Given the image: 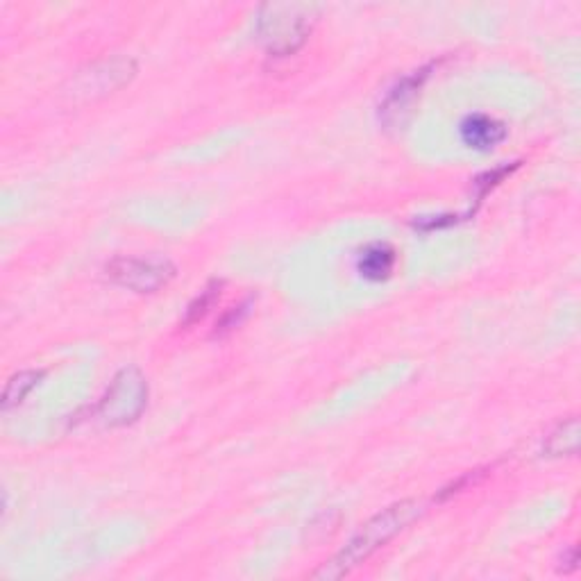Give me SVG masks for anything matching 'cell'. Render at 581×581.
Segmentation results:
<instances>
[{"label":"cell","instance_id":"cell-8","mask_svg":"<svg viewBox=\"0 0 581 581\" xmlns=\"http://www.w3.org/2000/svg\"><path fill=\"white\" fill-rule=\"evenodd\" d=\"M398 264V255L389 243H370L357 259V271L368 282L389 280Z\"/></svg>","mask_w":581,"mask_h":581},{"label":"cell","instance_id":"cell-6","mask_svg":"<svg viewBox=\"0 0 581 581\" xmlns=\"http://www.w3.org/2000/svg\"><path fill=\"white\" fill-rule=\"evenodd\" d=\"M137 71L132 60H112L98 66H91V73H80L75 80V94H89V96H103L107 91H114L123 87L125 82Z\"/></svg>","mask_w":581,"mask_h":581},{"label":"cell","instance_id":"cell-4","mask_svg":"<svg viewBox=\"0 0 581 581\" xmlns=\"http://www.w3.org/2000/svg\"><path fill=\"white\" fill-rule=\"evenodd\" d=\"M105 273L114 284L134 293H157L175 277V266L159 257H114Z\"/></svg>","mask_w":581,"mask_h":581},{"label":"cell","instance_id":"cell-14","mask_svg":"<svg viewBox=\"0 0 581 581\" xmlns=\"http://www.w3.org/2000/svg\"><path fill=\"white\" fill-rule=\"evenodd\" d=\"M454 223H459V216H423V218H418L414 227L425 232H432V230H441V227H450Z\"/></svg>","mask_w":581,"mask_h":581},{"label":"cell","instance_id":"cell-7","mask_svg":"<svg viewBox=\"0 0 581 581\" xmlns=\"http://www.w3.org/2000/svg\"><path fill=\"white\" fill-rule=\"evenodd\" d=\"M459 134L468 148L486 153V150L498 148L507 139V128H504L502 121L488 114H468L459 125Z\"/></svg>","mask_w":581,"mask_h":581},{"label":"cell","instance_id":"cell-1","mask_svg":"<svg viewBox=\"0 0 581 581\" xmlns=\"http://www.w3.org/2000/svg\"><path fill=\"white\" fill-rule=\"evenodd\" d=\"M423 507L416 500H404L398 504H391L389 509L377 513L375 518H370L359 532L352 536V541L336 554V557L325 563V566L314 572V579H341L348 572L361 566L366 559L384 547L389 541H393L404 527H409L414 522Z\"/></svg>","mask_w":581,"mask_h":581},{"label":"cell","instance_id":"cell-10","mask_svg":"<svg viewBox=\"0 0 581 581\" xmlns=\"http://www.w3.org/2000/svg\"><path fill=\"white\" fill-rule=\"evenodd\" d=\"M41 380H44V370H21V373H16L3 391V411L19 407L37 389Z\"/></svg>","mask_w":581,"mask_h":581},{"label":"cell","instance_id":"cell-5","mask_svg":"<svg viewBox=\"0 0 581 581\" xmlns=\"http://www.w3.org/2000/svg\"><path fill=\"white\" fill-rule=\"evenodd\" d=\"M432 69L434 66H425V69L404 75V78L389 91V96H386L384 103L380 105V121L384 123L386 130L404 128V123L409 121L411 112H414L420 89H423V84L427 82L429 71Z\"/></svg>","mask_w":581,"mask_h":581},{"label":"cell","instance_id":"cell-13","mask_svg":"<svg viewBox=\"0 0 581 581\" xmlns=\"http://www.w3.org/2000/svg\"><path fill=\"white\" fill-rule=\"evenodd\" d=\"M520 164H511V166H502V168H495V171L491 173H484L482 178H477L475 182V187H477V202H482V198L486 196L488 191L498 187V184L507 178V175H511L513 171H516Z\"/></svg>","mask_w":581,"mask_h":581},{"label":"cell","instance_id":"cell-3","mask_svg":"<svg viewBox=\"0 0 581 581\" xmlns=\"http://www.w3.org/2000/svg\"><path fill=\"white\" fill-rule=\"evenodd\" d=\"M148 404V384L139 368H123L114 377L103 400L98 402L96 414L105 427H125L137 420Z\"/></svg>","mask_w":581,"mask_h":581},{"label":"cell","instance_id":"cell-11","mask_svg":"<svg viewBox=\"0 0 581 581\" xmlns=\"http://www.w3.org/2000/svg\"><path fill=\"white\" fill-rule=\"evenodd\" d=\"M221 289H223L221 280L209 282L205 289H202L198 296L191 300V305L187 307V314H184V318H182V325L189 327L193 323L202 321V318L209 314V309L214 307V302L218 300V296H221Z\"/></svg>","mask_w":581,"mask_h":581},{"label":"cell","instance_id":"cell-12","mask_svg":"<svg viewBox=\"0 0 581 581\" xmlns=\"http://www.w3.org/2000/svg\"><path fill=\"white\" fill-rule=\"evenodd\" d=\"M250 307H252V300H246L243 305L232 307L230 311H227V314L216 325V336H225V334H230L232 330H237V327L246 321V316L250 314Z\"/></svg>","mask_w":581,"mask_h":581},{"label":"cell","instance_id":"cell-15","mask_svg":"<svg viewBox=\"0 0 581 581\" xmlns=\"http://www.w3.org/2000/svg\"><path fill=\"white\" fill-rule=\"evenodd\" d=\"M563 561H566V566H561L563 572L575 570L577 568V547H570V550L566 552V559H563Z\"/></svg>","mask_w":581,"mask_h":581},{"label":"cell","instance_id":"cell-2","mask_svg":"<svg viewBox=\"0 0 581 581\" xmlns=\"http://www.w3.org/2000/svg\"><path fill=\"white\" fill-rule=\"evenodd\" d=\"M318 7L302 3L264 5L257 12V37L273 57L293 55L316 23Z\"/></svg>","mask_w":581,"mask_h":581},{"label":"cell","instance_id":"cell-9","mask_svg":"<svg viewBox=\"0 0 581 581\" xmlns=\"http://www.w3.org/2000/svg\"><path fill=\"white\" fill-rule=\"evenodd\" d=\"M577 450H579V418L570 416L547 436L543 452L547 457H575Z\"/></svg>","mask_w":581,"mask_h":581}]
</instances>
